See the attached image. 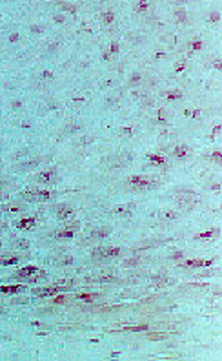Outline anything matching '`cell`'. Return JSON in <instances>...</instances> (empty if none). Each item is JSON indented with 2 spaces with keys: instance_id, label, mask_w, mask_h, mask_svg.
I'll use <instances>...</instances> for the list:
<instances>
[{
  "instance_id": "cell-1",
  "label": "cell",
  "mask_w": 222,
  "mask_h": 361,
  "mask_svg": "<svg viewBox=\"0 0 222 361\" xmlns=\"http://www.w3.org/2000/svg\"><path fill=\"white\" fill-rule=\"evenodd\" d=\"M18 277H26V279H38V277L44 276V272L40 270V268H35V266H26V268H22V270H18V274H17Z\"/></svg>"
},
{
  "instance_id": "cell-2",
  "label": "cell",
  "mask_w": 222,
  "mask_h": 361,
  "mask_svg": "<svg viewBox=\"0 0 222 361\" xmlns=\"http://www.w3.org/2000/svg\"><path fill=\"white\" fill-rule=\"evenodd\" d=\"M22 197L27 199V201H46V199L51 197V193L47 190H37V191H26V193H22Z\"/></svg>"
},
{
  "instance_id": "cell-3",
  "label": "cell",
  "mask_w": 222,
  "mask_h": 361,
  "mask_svg": "<svg viewBox=\"0 0 222 361\" xmlns=\"http://www.w3.org/2000/svg\"><path fill=\"white\" fill-rule=\"evenodd\" d=\"M120 254V250L118 248H100V250H96L95 257H115V255Z\"/></svg>"
},
{
  "instance_id": "cell-4",
  "label": "cell",
  "mask_w": 222,
  "mask_h": 361,
  "mask_svg": "<svg viewBox=\"0 0 222 361\" xmlns=\"http://www.w3.org/2000/svg\"><path fill=\"white\" fill-rule=\"evenodd\" d=\"M129 184H131V186H135L137 190H142V188H148L149 184H151V181L142 179V177H133V179L129 181Z\"/></svg>"
},
{
  "instance_id": "cell-5",
  "label": "cell",
  "mask_w": 222,
  "mask_h": 361,
  "mask_svg": "<svg viewBox=\"0 0 222 361\" xmlns=\"http://www.w3.org/2000/svg\"><path fill=\"white\" fill-rule=\"evenodd\" d=\"M58 290H60L58 285H57V287H47V288H37V290H35V296H53Z\"/></svg>"
},
{
  "instance_id": "cell-6",
  "label": "cell",
  "mask_w": 222,
  "mask_h": 361,
  "mask_svg": "<svg viewBox=\"0 0 222 361\" xmlns=\"http://www.w3.org/2000/svg\"><path fill=\"white\" fill-rule=\"evenodd\" d=\"M24 290V287H0V292L2 294H18V292H22Z\"/></svg>"
},
{
  "instance_id": "cell-7",
  "label": "cell",
  "mask_w": 222,
  "mask_h": 361,
  "mask_svg": "<svg viewBox=\"0 0 222 361\" xmlns=\"http://www.w3.org/2000/svg\"><path fill=\"white\" fill-rule=\"evenodd\" d=\"M58 215H60V219H69L73 215V212H71V208L62 206V208H58Z\"/></svg>"
},
{
  "instance_id": "cell-8",
  "label": "cell",
  "mask_w": 222,
  "mask_h": 361,
  "mask_svg": "<svg viewBox=\"0 0 222 361\" xmlns=\"http://www.w3.org/2000/svg\"><path fill=\"white\" fill-rule=\"evenodd\" d=\"M31 226H35V219H24L18 223V228H31Z\"/></svg>"
},
{
  "instance_id": "cell-9",
  "label": "cell",
  "mask_w": 222,
  "mask_h": 361,
  "mask_svg": "<svg viewBox=\"0 0 222 361\" xmlns=\"http://www.w3.org/2000/svg\"><path fill=\"white\" fill-rule=\"evenodd\" d=\"M51 179H53V171H44V173L38 175V181H42V182H47Z\"/></svg>"
},
{
  "instance_id": "cell-10",
  "label": "cell",
  "mask_w": 222,
  "mask_h": 361,
  "mask_svg": "<svg viewBox=\"0 0 222 361\" xmlns=\"http://www.w3.org/2000/svg\"><path fill=\"white\" fill-rule=\"evenodd\" d=\"M0 263L2 265H15V263H18V259L17 257H0Z\"/></svg>"
},
{
  "instance_id": "cell-11",
  "label": "cell",
  "mask_w": 222,
  "mask_h": 361,
  "mask_svg": "<svg viewBox=\"0 0 222 361\" xmlns=\"http://www.w3.org/2000/svg\"><path fill=\"white\" fill-rule=\"evenodd\" d=\"M211 261H188V266H208Z\"/></svg>"
},
{
  "instance_id": "cell-12",
  "label": "cell",
  "mask_w": 222,
  "mask_h": 361,
  "mask_svg": "<svg viewBox=\"0 0 222 361\" xmlns=\"http://www.w3.org/2000/svg\"><path fill=\"white\" fill-rule=\"evenodd\" d=\"M148 327L146 325H138V327H126L124 330H129V332H142V330H146Z\"/></svg>"
},
{
  "instance_id": "cell-13",
  "label": "cell",
  "mask_w": 222,
  "mask_h": 361,
  "mask_svg": "<svg viewBox=\"0 0 222 361\" xmlns=\"http://www.w3.org/2000/svg\"><path fill=\"white\" fill-rule=\"evenodd\" d=\"M149 160H151L153 164H162V162H164V159H162V157H157V155H149Z\"/></svg>"
},
{
  "instance_id": "cell-14",
  "label": "cell",
  "mask_w": 222,
  "mask_h": 361,
  "mask_svg": "<svg viewBox=\"0 0 222 361\" xmlns=\"http://www.w3.org/2000/svg\"><path fill=\"white\" fill-rule=\"evenodd\" d=\"M95 297L96 296H89V294H80V296H78V299H84V301H93Z\"/></svg>"
},
{
  "instance_id": "cell-15",
  "label": "cell",
  "mask_w": 222,
  "mask_h": 361,
  "mask_svg": "<svg viewBox=\"0 0 222 361\" xmlns=\"http://www.w3.org/2000/svg\"><path fill=\"white\" fill-rule=\"evenodd\" d=\"M71 235H73V232L66 230V232H60V234H58V237H71Z\"/></svg>"
},
{
  "instance_id": "cell-16",
  "label": "cell",
  "mask_w": 222,
  "mask_h": 361,
  "mask_svg": "<svg viewBox=\"0 0 222 361\" xmlns=\"http://www.w3.org/2000/svg\"><path fill=\"white\" fill-rule=\"evenodd\" d=\"M186 153V148H177V155H184Z\"/></svg>"
}]
</instances>
